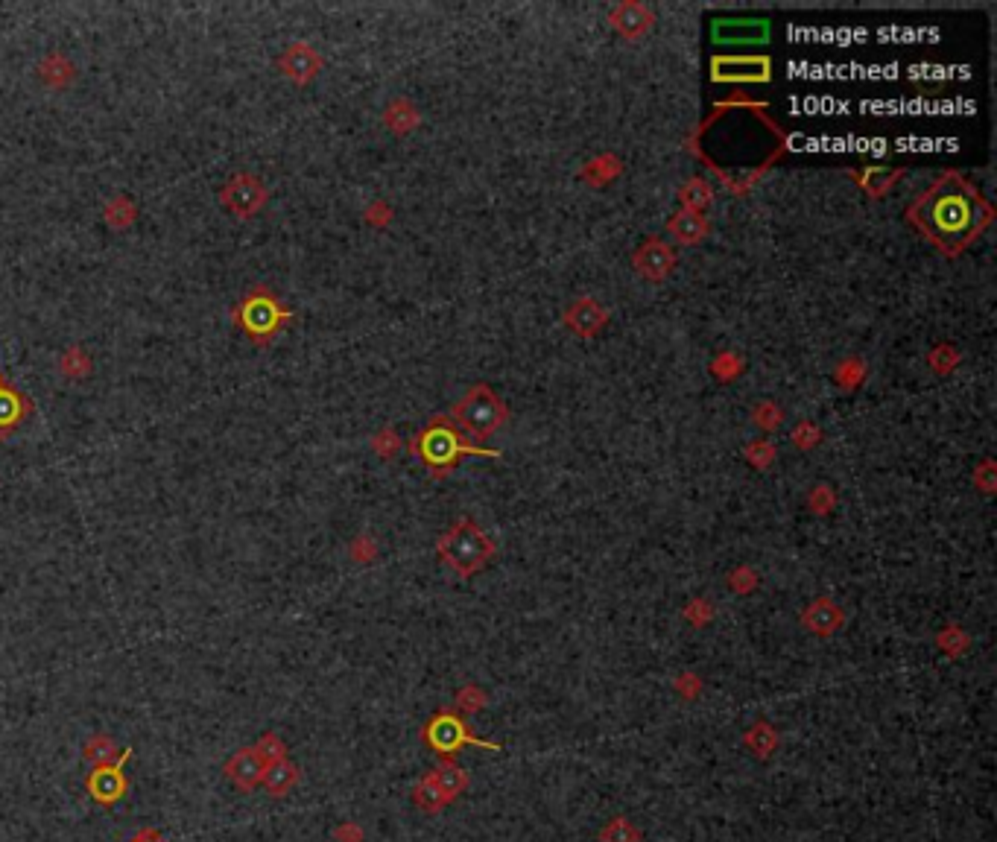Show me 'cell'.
I'll list each match as a JSON object with an SVG mask.
<instances>
[{"mask_svg": "<svg viewBox=\"0 0 997 842\" xmlns=\"http://www.w3.org/2000/svg\"><path fill=\"white\" fill-rule=\"evenodd\" d=\"M907 220L948 258L965 252L989 223L995 220V208L983 199L962 173H942L919 199L910 205Z\"/></svg>", "mask_w": 997, "mask_h": 842, "instance_id": "6da1fadb", "label": "cell"}, {"mask_svg": "<svg viewBox=\"0 0 997 842\" xmlns=\"http://www.w3.org/2000/svg\"><path fill=\"white\" fill-rule=\"evenodd\" d=\"M234 325L255 345H269L278 331L290 322V310L278 302V296L269 287H252L231 310Z\"/></svg>", "mask_w": 997, "mask_h": 842, "instance_id": "7a4b0ae2", "label": "cell"}, {"mask_svg": "<svg viewBox=\"0 0 997 842\" xmlns=\"http://www.w3.org/2000/svg\"><path fill=\"white\" fill-rule=\"evenodd\" d=\"M439 556L442 562L457 571L460 576L477 574L492 556H495V544L492 538L486 536L483 530H477L471 521H460L454 524L445 536L439 538Z\"/></svg>", "mask_w": 997, "mask_h": 842, "instance_id": "3957f363", "label": "cell"}, {"mask_svg": "<svg viewBox=\"0 0 997 842\" xmlns=\"http://www.w3.org/2000/svg\"><path fill=\"white\" fill-rule=\"evenodd\" d=\"M454 419L474 439H489L492 433H498L500 427H503L506 407L500 404V398L489 386L480 383V386L468 389L465 398L454 407Z\"/></svg>", "mask_w": 997, "mask_h": 842, "instance_id": "277c9868", "label": "cell"}, {"mask_svg": "<svg viewBox=\"0 0 997 842\" xmlns=\"http://www.w3.org/2000/svg\"><path fill=\"white\" fill-rule=\"evenodd\" d=\"M413 448H416V454H419L430 468L454 465V462L460 460V457H465V454H480V448L468 445V442L460 436V430L445 419L427 424Z\"/></svg>", "mask_w": 997, "mask_h": 842, "instance_id": "5b68a950", "label": "cell"}, {"mask_svg": "<svg viewBox=\"0 0 997 842\" xmlns=\"http://www.w3.org/2000/svg\"><path fill=\"white\" fill-rule=\"evenodd\" d=\"M424 743H427L436 755H454V752H460L465 743L480 746V749H492V752H498L500 749L498 743H486V740L474 737V734L468 731V726H465V720L457 717V714H451V711L436 714V717L424 726Z\"/></svg>", "mask_w": 997, "mask_h": 842, "instance_id": "8992f818", "label": "cell"}, {"mask_svg": "<svg viewBox=\"0 0 997 842\" xmlns=\"http://www.w3.org/2000/svg\"><path fill=\"white\" fill-rule=\"evenodd\" d=\"M129 758H132V749L126 746L120 752V758L112 764L91 766V772L85 778V793L91 796V802L100 804V807H115L120 799H126L132 784H129V775L123 772V766Z\"/></svg>", "mask_w": 997, "mask_h": 842, "instance_id": "52a82bcc", "label": "cell"}, {"mask_svg": "<svg viewBox=\"0 0 997 842\" xmlns=\"http://www.w3.org/2000/svg\"><path fill=\"white\" fill-rule=\"evenodd\" d=\"M220 199H223V205L229 208L234 217H243V220H246V217H255V214L264 208V202H267V188H264V182H258L255 176L240 173V176L229 179V185L223 188Z\"/></svg>", "mask_w": 997, "mask_h": 842, "instance_id": "ba28073f", "label": "cell"}, {"mask_svg": "<svg viewBox=\"0 0 997 842\" xmlns=\"http://www.w3.org/2000/svg\"><path fill=\"white\" fill-rule=\"evenodd\" d=\"M33 413H36L33 398L27 392H21L15 383L0 372V439H6L15 430H21Z\"/></svg>", "mask_w": 997, "mask_h": 842, "instance_id": "9c48e42d", "label": "cell"}, {"mask_svg": "<svg viewBox=\"0 0 997 842\" xmlns=\"http://www.w3.org/2000/svg\"><path fill=\"white\" fill-rule=\"evenodd\" d=\"M264 769H267V766H264V761L255 755V749L246 746V749H237L229 761L223 764V775H226V781H231L240 793H252V790L264 781Z\"/></svg>", "mask_w": 997, "mask_h": 842, "instance_id": "30bf717a", "label": "cell"}, {"mask_svg": "<svg viewBox=\"0 0 997 842\" xmlns=\"http://www.w3.org/2000/svg\"><path fill=\"white\" fill-rule=\"evenodd\" d=\"M711 36L720 44H761L769 39V24L767 21H755V18H720L711 27Z\"/></svg>", "mask_w": 997, "mask_h": 842, "instance_id": "8fae6325", "label": "cell"}, {"mask_svg": "<svg viewBox=\"0 0 997 842\" xmlns=\"http://www.w3.org/2000/svg\"><path fill=\"white\" fill-rule=\"evenodd\" d=\"M714 79L720 82H764L769 79V62L761 56H723L714 59Z\"/></svg>", "mask_w": 997, "mask_h": 842, "instance_id": "7c38bea8", "label": "cell"}, {"mask_svg": "<svg viewBox=\"0 0 997 842\" xmlns=\"http://www.w3.org/2000/svg\"><path fill=\"white\" fill-rule=\"evenodd\" d=\"M565 322H568V328L574 334H579V337H594V334H600L606 328L609 313H606V307H600L594 299H579V302L568 307Z\"/></svg>", "mask_w": 997, "mask_h": 842, "instance_id": "4fadbf2b", "label": "cell"}, {"mask_svg": "<svg viewBox=\"0 0 997 842\" xmlns=\"http://www.w3.org/2000/svg\"><path fill=\"white\" fill-rule=\"evenodd\" d=\"M673 264H676V255H673V249L664 246L661 240H650V243H644V246L635 252V269H638L644 278H650V281L667 278L670 269H673Z\"/></svg>", "mask_w": 997, "mask_h": 842, "instance_id": "5bb4252c", "label": "cell"}, {"mask_svg": "<svg viewBox=\"0 0 997 842\" xmlns=\"http://www.w3.org/2000/svg\"><path fill=\"white\" fill-rule=\"evenodd\" d=\"M843 620H845L843 609H840L834 600H828V597H819V600L810 603L805 609V614H802V623H805L813 635H819V638L834 635V632L843 626Z\"/></svg>", "mask_w": 997, "mask_h": 842, "instance_id": "9a60e30c", "label": "cell"}, {"mask_svg": "<svg viewBox=\"0 0 997 842\" xmlns=\"http://www.w3.org/2000/svg\"><path fill=\"white\" fill-rule=\"evenodd\" d=\"M655 15L641 3H620L612 12V27L623 39H638L652 27Z\"/></svg>", "mask_w": 997, "mask_h": 842, "instance_id": "2e32d148", "label": "cell"}, {"mask_svg": "<svg viewBox=\"0 0 997 842\" xmlns=\"http://www.w3.org/2000/svg\"><path fill=\"white\" fill-rule=\"evenodd\" d=\"M319 68H322V59H319L316 50L307 47V44H293V47L281 56V71L293 79V82H299V85H305V82H310V79L316 77Z\"/></svg>", "mask_w": 997, "mask_h": 842, "instance_id": "e0dca14e", "label": "cell"}, {"mask_svg": "<svg viewBox=\"0 0 997 842\" xmlns=\"http://www.w3.org/2000/svg\"><path fill=\"white\" fill-rule=\"evenodd\" d=\"M667 229H670V234H673L676 243L693 246V243H702V240H705V234H708V220H705L699 211L682 208V211H676V214L670 217Z\"/></svg>", "mask_w": 997, "mask_h": 842, "instance_id": "ac0fdd59", "label": "cell"}, {"mask_svg": "<svg viewBox=\"0 0 997 842\" xmlns=\"http://www.w3.org/2000/svg\"><path fill=\"white\" fill-rule=\"evenodd\" d=\"M299 766L293 764V761H278V764H269L267 769H264V787H267V793L272 796V799H284L296 784H299Z\"/></svg>", "mask_w": 997, "mask_h": 842, "instance_id": "d6986e66", "label": "cell"}, {"mask_svg": "<svg viewBox=\"0 0 997 842\" xmlns=\"http://www.w3.org/2000/svg\"><path fill=\"white\" fill-rule=\"evenodd\" d=\"M433 778H436V787H439V793L445 796V802H454L460 793H465V787H468V775H465V769H460L457 764H451V761L436 766V769H433Z\"/></svg>", "mask_w": 997, "mask_h": 842, "instance_id": "ffe728a7", "label": "cell"}, {"mask_svg": "<svg viewBox=\"0 0 997 842\" xmlns=\"http://www.w3.org/2000/svg\"><path fill=\"white\" fill-rule=\"evenodd\" d=\"M82 758H85L91 766L112 764V761L120 758V749H117V743L109 737V734L97 731V734H91V737L85 740V746H82Z\"/></svg>", "mask_w": 997, "mask_h": 842, "instance_id": "44dd1931", "label": "cell"}, {"mask_svg": "<svg viewBox=\"0 0 997 842\" xmlns=\"http://www.w3.org/2000/svg\"><path fill=\"white\" fill-rule=\"evenodd\" d=\"M252 749H255V755L264 761V766L278 764V761H287V743H284V740H281L275 731H264Z\"/></svg>", "mask_w": 997, "mask_h": 842, "instance_id": "7402d4cb", "label": "cell"}, {"mask_svg": "<svg viewBox=\"0 0 997 842\" xmlns=\"http://www.w3.org/2000/svg\"><path fill=\"white\" fill-rule=\"evenodd\" d=\"M413 802L419 804L422 810H439V807H445V796L439 793V787H436V778H433V772L430 775H424L422 781H419V787L413 790Z\"/></svg>", "mask_w": 997, "mask_h": 842, "instance_id": "603a6c76", "label": "cell"}, {"mask_svg": "<svg viewBox=\"0 0 997 842\" xmlns=\"http://www.w3.org/2000/svg\"><path fill=\"white\" fill-rule=\"evenodd\" d=\"M711 188L702 182V179H693V182H688L685 185V191H682V202H685V208L688 211H702L708 202H711Z\"/></svg>", "mask_w": 997, "mask_h": 842, "instance_id": "cb8c5ba5", "label": "cell"}, {"mask_svg": "<svg viewBox=\"0 0 997 842\" xmlns=\"http://www.w3.org/2000/svg\"><path fill=\"white\" fill-rule=\"evenodd\" d=\"M746 743L755 749V755H761V758H767L769 752L775 749V731L769 726H755L749 734H746Z\"/></svg>", "mask_w": 997, "mask_h": 842, "instance_id": "d4e9b609", "label": "cell"}, {"mask_svg": "<svg viewBox=\"0 0 997 842\" xmlns=\"http://www.w3.org/2000/svg\"><path fill=\"white\" fill-rule=\"evenodd\" d=\"M603 842H638V834L632 831L629 822L617 819V822H612V825L603 831Z\"/></svg>", "mask_w": 997, "mask_h": 842, "instance_id": "484cf974", "label": "cell"}, {"mask_svg": "<svg viewBox=\"0 0 997 842\" xmlns=\"http://www.w3.org/2000/svg\"><path fill=\"white\" fill-rule=\"evenodd\" d=\"M334 837H337V842H363V831H360L357 825L346 822V825H340V828L334 831Z\"/></svg>", "mask_w": 997, "mask_h": 842, "instance_id": "4316f807", "label": "cell"}, {"mask_svg": "<svg viewBox=\"0 0 997 842\" xmlns=\"http://www.w3.org/2000/svg\"><path fill=\"white\" fill-rule=\"evenodd\" d=\"M129 842H167V840L161 837V831H158V828H141V831H138V834H135V837H132Z\"/></svg>", "mask_w": 997, "mask_h": 842, "instance_id": "83f0119b", "label": "cell"}]
</instances>
